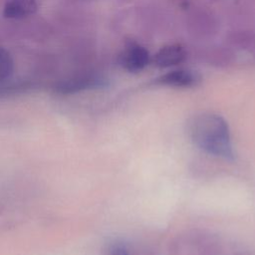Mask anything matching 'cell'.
<instances>
[{
    "label": "cell",
    "mask_w": 255,
    "mask_h": 255,
    "mask_svg": "<svg viewBox=\"0 0 255 255\" xmlns=\"http://www.w3.org/2000/svg\"><path fill=\"white\" fill-rule=\"evenodd\" d=\"M188 133L202 150L215 156L233 159L229 127L221 116L212 113L194 116L188 124Z\"/></svg>",
    "instance_id": "cell-1"
},
{
    "label": "cell",
    "mask_w": 255,
    "mask_h": 255,
    "mask_svg": "<svg viewBox=\"0 0 255 255\" xmlns=\"http://www.w3.org/2000/svg\"><path fill=\"white\" fill-rule=\"evenodd\" d=\"M150 61L148 51L135 43L126 46L119 57L121 66L128 72H138L142 70Z\"/></svg>",
    "instance_id": "cell-2"
},
{
    "label": "cell",
    "mask_w": 255,
    "mask_h": 255,
    "mask_svg": "<svg viewBox=\"0 0 255 255\" xmlns=\"http://www.w3.org/2000/svg\"><path fill=\"white\" fill-rule=\"evenodd\" d=\"M199 82V75L187 69H177L169 71L155 80L156 84L175 88H189L196 86Z\"/></svg>",
    "instance_id": "cell-3"
},
{
    "label": "cell",
    "mask_w": 255,
    "mask_h": 255,
    "mask_svg": "<svg viewBox=\"0 0 255 255\" xmlns=\"http://www.w3.org/2000/svg\"><path fill=\"white\" fill-rule=\"evenodd\" d=\"M186 53L179 45H168L158 50L152 57L151 61L158 68H167L175 66L184 61Z\"/></svg>",
    "instance_id": "cell-4"
},
{
    "label": "cell",
    "mask_w": 255,
    "mask_h": 255,
    "mask_svg": "<svg viewBox=\"0 0 255 255\" xmlns=\"http://www.w3.org/2000/svg\"><path fill=\"white\" fill-rule=\"evenodd\" d=\"M38 9L36 0H8L3 8V15L8 19H22L34 14Z\"/></svg>",
    "instance_id": "cell-5"
},
{
    "label": "cell",
    "mask_w": 255,
    "mask_h": 255,
    "mask_svg": "<svg viewBox=\"0 0 255 255\" xmlns=\"http://www.w3.org/2000/svg\"><path fill=\"white\" fill-rule=\"evenodd\" d=\"M99 85V80L93 77H84L75 80H69L59 84L56 88V91L61 94H72L89 88H93Z\"/></svg>",
    "instance_id": "cell-6"
},
{
    "label": "cell",
    "mask_w": 255,
    "mask_h": 255,
    "mask_svg": "<svg viewBox=\"0 0 255 255\" xmlns=\"http://www.w3.org/2000/svg\"><path fill=\"white\" fill-rule=\"evenodd\" d=\"M14 71V64L9 52L0 46V86L8 81Z\"/></svg>",
    "instance_id": "cell-7"
},
{
    "label": "cell",
    "mask_w": 255,
    "mask_h": 255,
    "mask_svg": "<svg viewBox=\"0 0 255 255\" xmlns=\"http://www.w3.org/2000/svg\"><path fill=\"white\" fill-rule=\"evenodd\" d=\"M111 255H128V252L124 245L117 244L112 248Z\"/></svg>",
    "instance_id": "cell-8"
}]
</instances>
